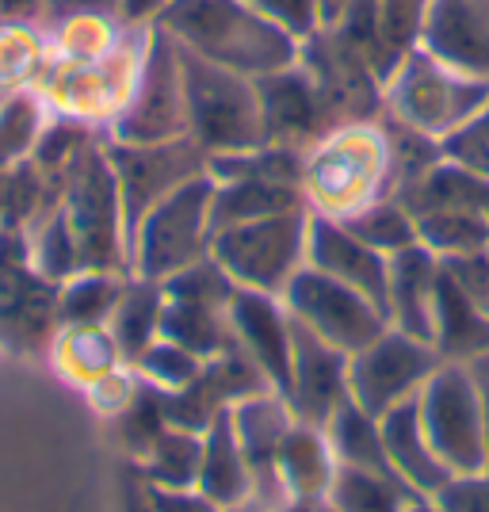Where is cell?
<instances>
[{"mask_svg": "<svg viewBox=\"0 0 489 512\" xmlns=\"http://www.w3.org/2000/svg\"><path fill=\"white\" fill-rule=\"evenodd\" d=\"M153 23L176 46L253 81L295 65L302 54L295 35L268 20L253 0H169Z\"/></svg>", "mask_w": 489, "mask_h": 512, "instance_id": "1", "label": "cell"}, {"mask_svg": "<svg viewBox=\"0 0 489 512\" xmlns=\"http://www.w3.org/2000/svg\"><path fill=\"white\" fill-rule=\"evenodd\" d=\"M302 192L310 211L329 218H348L367 203L394 195L390 176V142L383 123H352L337 127L306 150V180Z\"/></svg>", "mask_w": 489, "mask_h": 512, "instance_id": "2", "label": "cell"}, {"mask_svg": "<svg viewBox=\"0 0 489 512\" xmlns=\"http://www.w3.org/2000/svg\"><path fill=\"white\" fill-rule=\"evenodd\" d=\"M184 77V111L188 138L207 157L245 153L264 146V119L253 77H241L226 65H214L192 50L176 46Z\"/></svg>", "mask_w": 489, "mask_h": 512, "instance_id": "3", "label": "cell"}, {"mask_svg": "<svg viewBox=\"0 0 489 512\" xmlns=\"http://www.w3.org/2000/svg\"><path fill=\"white\" fill-rule=\"evenodd\" d=\"M58 211L81 272H127V222L107 146H85L73 157Z\"/></svg>", "mask_w": 489, "mask_h": 512, "instance_id": "4", "label": "cell"}, {"mask_svg": "<svg viewBox=\"0 0 489 512\" xmlns=\"http://www.w3.org/2000/svg\"><path fill=\"white\" fill-rule=\"evenodd\" d=\"M482 104H489V77L455 73L421 46H409L383 81L386 115L402 119L405 127L425 130L432 138L451 134Z\"/></svg>", "mask_w": 489, "mask_h": 512, "instance_id": "5", "label": "cell"}, {"mask_svg": "<svg viewBox=\"0 0 489 512\" xmlns=\"http://www.w3.org/2000/svg\"><path fill=\"white\" fill-rule=\"evenodd\" d=\"M211 195V176H195L192 184L161 199L130 234V276L165 283V279L180 276L184 268L207 260L211 256Z\"/></svg>", "mask_w": 489, "mask_h": 512, "instance_id": "6", "label": "cell"}, {"mask_svg": "<svg viewBox=\"0 0 489 512\" xmlns=\"http://www.w3.org/2000/svg\"><path fill=\"white\" fill-rule=\"evenodd\" d=\"M306 234L310 207L218 230L211 237V256L237 287L283 299L291 279L306 268Z\"/></svg>", "mask_w": 489, "mask_h": 512, "instance_id": "7", "label": "cell"}, {"mask_svg": "<svg viewBox=\"0 0 489 512\" xmlns=\"http://www.w3.org/2000/svg\"><path fill=\"white\" fill-rule=\"evenodd\" d=\"M172 138H188L180 54L169 35L157 23H149L134 85L123 107L115 111V142L149 146V142H172Z\"/></svg>", "mask_w": 489, "mask_h": 512, "instance_id": "8", "label": "cell"}, {"mask_svg": "<svg viewBox=\"0 0 489 512\" xmlns=\"http://www.w3.org/2000/svg\"><path fill=\"white\" fill-rule=\"evenodd\" d=\"M417 413H421L428 444L451 474L486 470L482 398L467 363H444L417 394Z\"/></svg>", "mask_w": 489, "mask_h": 512, "instance_id": "9", "label": "cell"}, {"mask_svg": "<svg viewBox=\"0 0 489 512\" xmlns=\"http://www.w3.org/2000/svg\"><path fill=\"white\" fill-rule=\"evenodd\" d=\"M440 367L444 360L432 344L390 325L383 337L348 356V390L356 406L371 417H383L394 406L413 402Z\"/></svg>", "mask_w": 489, "mask_h": 512, "instance_id": "10", "label": "cell"}, {"mask_svg": "<svg viewBox=\"0 0 489 512\" xmlns=\"http://www.w3.org/2000/svg\"><path fill=\"white\" fill-rule=\"evenodd\" d=\"M298 65L318 85L333 130L352 127V123H375L383 115V77H379V69L367 62L352 43H344L333 27H321L302 43Z\"/></svg>", "mask_w": 489, "mask_h": 512, "instance_id": "11", "label": "cell"}, {"mask_svg": "<svg viewBox=\"0 0 489 512\" xmlns=\"http://www.w3.org/2000/svg\"><path fill=\"white\" fill-rule=\"evenodd\" d=\"M111 169L119 180V199H123V222H127V245L138 222L146 218L161 199H169L176 188L192 184L195 176H207V153L195 146L192 138H172V142H149V146H130V142H111L107 146Z\"/></svg>", "mask_w": 489, "mask_h": 512, "instance_id": "12", "label": "cell"}, {"mask_svg": "<svg viewBox=\"0 0 489 512\" xmlns=\"http://www.w3.org/2000/svg\"><path fill=\"white\" fill-rule=\"evenodd\" d=\"M283 306L310 333H318L321 341L337 344L348 356H356L360 348H367L375 337H383L390 329V318L367 295L329 279L310 264L283 291Z\"/></svg>", "mask_w": 489, "mask_h": 512, "instance_id": "13", "label": "cell"}, {"mask_svg": "<svg viewBox=\"0 0 489 512\" xmlns=\"http://www.w3.org/2000/svg\"><path fill=\"white\" fill-rule=\"evenodd\" d=\"M283 398L295 413V421L325 428L329 417L352 398V390H348V352H341L337 344L321 341L318 333H310L302 321H295L291 379H287Z\"/></svg>", "mask_w": 489, "mask_h": 512, "instance_id": "14", "label": "cell"}, {"mask_svg": "<svg viewBox=\"0 0 489 512\" xmlns=\"http://www.w3.org/2000/svg\"><path fill=\"white\" fill-rule=\"evenodd\" d=\"M256 96H260V119H264V142L272 146H291L306 153L333 130L318 85L298 62L268 77H256Z\"/></svg>", "mask_w": 489, "mask_h": 512, "instance_id": "15", "label": "cell"}, {"mask_svg": "<svg viewBox=\"0 0 489 512\" xmlns=\"http://www.w3.org/2000/svg\"><path fill=\"white\" fill-rule=\"evenodd\" d=\"M421 50L467 77H489V0H428Z\"/></svg>", "mask_w": 489, "mask_h": 512, "instance_id": "16", "label": "cell"}, {"mask_svg": "<svg viewBox=\"0 0 489 512\" xmlns=\"http://www.w3.org/2000/svg\"><path fill=\"white\" fill-rule=\"evenodd\" d=\"M306 264L337 279L344 287L360 291L386 314V276L390 256L375 253L367 241L352 234L341 218L310 211V234H306Z\"/></svg>", "mask_w": 489, "mask_h": 512, "instance_id": "17", "label": "cell"}, {"mask_svg": "<svg viewBox=\"0 0 489 512\" xmlns=\"http://www.w3.org/2000/svg\"><path fill=\"white\" fill-rule=\"evenodd\" d=\"M230 325H234L237 348L283 394L287 379H291V341H295V321H291V310L283 306V299L237 287L234 302H230Z\"/></svg>", "mask_w": 489, "mask_h": 512, "instance_id": "18", "label": "cell"}, {"mask_svg": "<svg viewBox=\"0 0 489 512\" xmlns=\"http://www.w3.org/2000/svg\"><path fill=\"white\" fill-rule=\"evenodd\" d=\"M436 283H440V260L428 253L425 245H409V249L390 256V276H386V318H390V325L432 344Z\"/></svg>", "mask_w": 489, "mask_h": 512, "instance_id": "19", "label": "cell"}, {"mask_svg": "<svg viewBox=\"0 0 489 512\" xmlns=\"http://www.w3.org/2000/svg\"><path fill=\"white\" fill-rule=\"evenodd\" d=\"M379 428H383V448H386V459H390V470H394L413 493H421V497L432 501V497L447 486L451 470L440 463V455L428 444L421 413H417V398L394 406L390 413H383V417H379Z\"/></svg>", "mask_w": 489, "mask_h": 512, "instance_id": "20", "label": "cell"}, {"mask_svg": "<svg viewBox=\"0 0 489 512\" xmlns=\"http://www.w3.org/2000/svg\"><path fill=\"white\" fill-rule=\"evenodd\" d=\"M234 302V299H230ZM230 302L184 295L165 287V314H161V337L195 352L199 360H214L237 348L234 325H230Z\"/></svg>", "mask_w": 489, "mask_h": 512, "instance_id": "21", "label": "cell"}, {"mask_svg": "<svg viewBox=\"0 0 489 512\" xmlns=\"http://www.w3.org/2000/svg\"><path fill=\"white\" fill-rule=\"evenodd\" d=\"M432 348L444 363H474L489 356V310L467 299L440 268L432 306Z\"/></svg>", "mask_w": 489, "mask_h": 512, "instance_id": "22", "label": "cell"}, {"mask_svg": "<svg viewBox=\"0 0 489 512\" xmlns=\"http://www.w3.org/2000/svg\"><path fill=\"white\" fill-rule=\"evenodd\" d=\"M195 490L203 497H211L218 509H230L241 505L256 493L253 467L245 459V451L237 444L234 421H230V409L218 413L207 432H203V459H199V482Z\"/></svg>", "mask_w": 489, "mask_h": 512, "instance_id": "23", "label": "cell"}, {"mask_svg": "<svg viewBox=\"0 0 489 512\" xmlns=\"http://www.w3.org/2000/svg\"><path fill=\"white\" fill-rule=\"evenodd\" d=\"M333 474H337V459L325 440V428L295 421L276 455V478L287 501H325Z\"/></svg>", "mask_w": 489, "mask_h": 512, "instance_id": "24", "label": "cell"}, {"mask_svg": "<svg viewBox=\"0 0 489 512\" xmlns=\"http://www.w3.org/2000/svg\"><path fill=\"white\" fill-rule=\"evenodd\" d=\"M302 207H310V203H306V192L295 188V184H276V180H214L211 237L218 230L241 226V222L302 211Z\"/></svg>", "mask_w": 489, "mask_h": 512, "instance_id": "25", "label": "cell"}, {"mask_svg": "<svg viewBox=\"0 0 489 512\" xmlns=\"http://www.w3.org/2000/svg\"><path fill=\"white\" fill-rule=\"evenodd\" d=\"M161 314H165V287L153 283V279L130 276L127 287H123V299L107 321L123 360L134 363L149 344L161 337Z\"/></svg>", "mask_w": 489, "mask_h": 512, "instance_id": "26", "label": "cell"}, {"mask_svg": "<svg viewBox=\"0 0 489 512\" xmlns=\"http://www.w3.org/2000/svg\"><path fill=\"white\" fill-rule=\"evenodd\" d=\"M413 501H421V493L409 490L398 474L356 467H337L325 493V505L333 512H409Z\"/></svg>", "mask_w": 489, "mask_h": 512, "instance_id": "27", "label": "cell"}, {"mask_svg": "<svg viewBox=\"0 0 489 512\" xmlns=\"http://www.w3.org/2000/svg\"><path fill=\"white\" fill-rule=\"evenodd\" d=\"M325 440L333 448L337 467H356V470H379V474H394L390 459L383 448V428L379 417H371L367 409H360L352 398L344 402L329 425H325Z\"/></svg>", "mask_w": 489, "mask_h": 512, "instance_id": "28", "label": "cell"}, {"mask_svg": "<svg viewBox=\"0 0 489 512\" xmlns=\"http://www.w3.org/2000/svg\"><path fill=\"white\" fill-rule=\"evenodd\" d=\"M413 222H417V245H425L436 260L489 249V218L474 207H432L413 214Z\"/></svg>", "mask_w": 489, "mask_h": 512, "instance_id": "29", "label": "cell"}, {"mask_svg": "<svg viewBox=\"0 0 489 512\" xmlns=\"http://www.w3.org/2000/svg\"><path fill=\"white\" fill-rule=\"evenodd\" d=\"M54 360L73 383L92 386L111 371H119L123 352L107 325H62L54 337Z\"/></svg>", "mask_w": 489, "mask_h": 512, "instance_id": "30", "label": "cell"}, {"mask_svg": "<svg viewBox=\"0 0 489 512\" xmlns=\"http://www.w3.org/2000/svg\"><path fill=\"white\" fill-rule=\"evenodd\" d=\"M123 272H77L58 291V321L62 325H107L123 299Z\"/></svg>", "mask_w": 489, "mask_h": 512, "instance_id": "31", "label": "cell"}, {"mask_svg": "<svg viewBox=\"0 0 489 512\" xmlns=\"http://www.w3.org/2000/svg\"><path fill=\"white\" fill-rule=\"evenodd\" d=\"M199 459H203V436L169 425L146 451V474L161 490H195Z\"/></svg>", "mask_w": 489, "mask_h": 512, "instance_id": "32", "label": "cell"}, {"mask_svg": "<svg viewBox=\"0 0 489 512\" xmlns=\"http://www.w3.org/2000/svg\"><path fill=\"white\" fill-rule=\"evenodd\" d=\"M341 222L383 256H394L409 249V245H417V222H413V214L405 211V203L398 195H383V199L367 203L363 211L348 214Z\"/></svg>", "mask_w": 489, "mask_h": 512, "instance_id": "33", "label": "cell"}, {"mask_svg": "<svg viewBox=\"0 0 489 512\" xmlns=\"http://www.w3.org/2000/svg\"><path fill=\"white\" fill-rule=\"evenodd\" d=\"M203 363L207 360H199V356L188 352V348H180V344L157 337V341L149 344L146 352L134 360V367H138V375H142L153 390L172 394V390H184L188 383H195L199 371H203Z\"/></svg>", "mask_w": 489, "mask_h": 512, "instance_id": "34", "label": "cell"}, {"mask_svg": "<svg viewBox=\"0 0 489 512\" xmlns=\"http://www.w3.org/2000/svg\"><path fill=\"white\" fill-rule=\"evenodd\" d=\"M440 150H444V161L489 180V104H482L467 123H459L451 134H444Z\"/></svg>", "mask_w": 489, "mask_h": 512, "instance_id": "35", "label": "cell"}, {"mask_svg": "<svg viewBox=\"0 0 489 512\" xmlns=\"http://www.w3.org/2000/svg\"><path fill=\"white\" fill-rule=\"evenodd\" d=\"M39 130H43V119L31 100H12L4 107L0 111V169L16 165L39 142Z\"/></svg>", "mask_w": 489, "mask_h": 512, "instance_id": "36", "label": "cell"}, {"mask_svg": "<svg viewBox=\"0 0 489 512\" xmlns=\"http://www.w3.org/2000/svg\"><path fill=\"white\" fill-rule=\"evenodd\" d=\"M428 0H383V43L398 62L409 46L417 43V31L425 20Z\"/></svg>", "mask_w": 489, "mask_h": 512, "instance_id": "37", "label": "cell"}, {"mask_svg": "<svg viewBox=\"0 0 489 512\" xmlns=\"http://www.w3.org/2000/svg\"><path fill=\"white\" fill-rule=\"evenodd\" d=\"M436 512H489V470L451 474L447 486L432 497Z\"/></svg>", "mask_w": 489, "mask_h": 512, "instance_id": "38", "label": "cell"}, {"mask_svg": "<svg viewBox=\"0 0 489 512\" xmlns=\"http://www.w3.org/2000/svg\"><path fill=\"white\" fill-rule=\"evenodd\" d=\"M256 8L276 20L287 35L306 43L314 31H321V0H253Z\"/></svg>", "mask_w": 489, "mask_h": 512, "instance_id": "39", "label": "cell"}, {"mask_svg": "<svg viewBox=\"0 0 489 512\" xmlns=\"http://www.w3.org/2000/svg\"><path fill=\"white\" fill-rule=\"evenodd\" d=\"M440 268H444V276L451 279L467 299H474L482 310H489V249L440 260Z\"/></svg>", "mask_w": 489, "mask_h": 512, "instance_id": "40", "label": "cell"}, {"mask_svg": "<svg viewBox=\"0 0 489 512\" xmlns=\"http://www.w3.org/2000/svg\"><path fill=\"white\" fill-rule=\"evenodd\" d=\"M50 20H123V0H43Z\"/></svg>", "mask_w": 489, "mask_h": 512, "instance_id": "41", "label": "cell"}, {"mask_svg": "<svg viewBox=\"0 0 489 512\" xmlns=\"http://www.w3.org/2000/svg\"><path fill=\"white\" fill-rule=\"evenodd\" d=\"M149 509L153 512H222L211 497H203L199 490H149Z\"/></svg>", "mask_w": 489, "mask_h": 512, "instance_id": "42", "label": "cell"}, {"mask_svg": "<svg viewBox=\"0 0 489 512\" xmlns=\"http://www.w3.org/2000/svg\"><path fill=\"white\" fill-rule=\"evenodd\" d=\"M474 386H478V398H482V425H486V470H489V356L467 363Z\"/></svg>", "mask_w": 489, "mask_h": 512, "instance_id": "43", "label": "cell"}, {"mask_svg": "<svg viewBox=\"0 0 489 512\" xmlns=\"http://www.w3.org/2000/svg\"><path fill=\"white\" fill-rule=\"evenodd\" d=\"M165 4L169 0H123V23H134V27L153 23L165 12Z\"/></svg>", "mask_w": 489, "mask_h": 512, "instance_id": "44", "label": "cell"}, {"mask_svg": "<svg viewBox=\"0 0 489 512\" xmlns=\"http://www.w3.org/2000/svg\"><path fill=\"white\" fill-rule=\"evenodd\" d=\"M352 0H321V27H337Z\"/></svg>", "mask_w": 489, "mask_h": 512, "instance_id": "45", "label": "cell"}, {"mask_svg": "<svg viewBox=\"0 0 489 512\" xmlns=\"http://www.w3.org/2000/svg\"><path fill=\"white\" fill-rule=\"evenodd\" d=\"M272 512H321V501H283Z\"/></svg>", "mask_w": 489, "mask_h": 512, "instance_id": "46", "label": "cell"}, {"mask_svg": "<svg viewBox=\"0 0 489 512\" xmlns=\"http://www.w3.org/2000/svg\"><path fill=\"white\" fill-rule=\"evenodd\" d=\"M222 512H272V505H264L260 497H249V501H241V505H230V509Z\"/></svg>", "mask_w": 489, "mask_h": 512, "instance_id": "47", "label": "cell"}, {"mask_svg": "<svg viewBox=\"0 0 489 512\" xmlns=\"http://www.w3.org/2000/svg\"><path fill=\"white\" fill-rule=\"evenodd\" d=\"M409 512H436V505H432L428 497H421V501H413V509Z\"/></svg>", "mask_w": 489, "mask_h": 512, "instance_id": "48", "label": "cell"}, {"mask_svg": "<svg viewBox=\"0 0 489 512\" xmlns=\"http://www.w3.org/2000/svg\"><path fill=\"white\" fill-rule=\"evenodd\" d=\"M321 512H333V509H329V505H325V501H321Z\"/></svg>", "mask_w": 489, "mask_h": 512, "instance_id": "49", "label": "cell"}]
</instances>
